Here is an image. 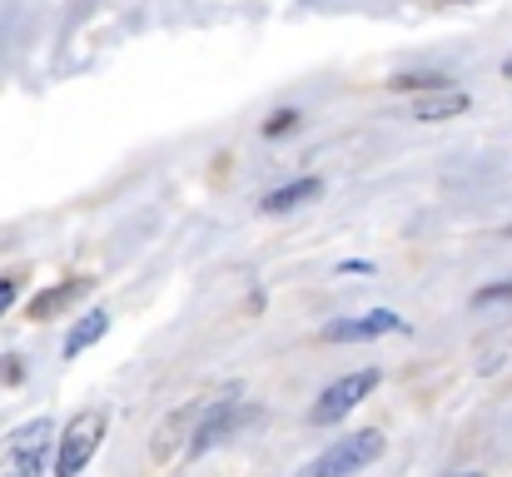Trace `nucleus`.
Wrapping results in <instances>:
<instances>
[{"instance_id":"nucleus-1","label":"nucleus","mask_w":512,"mask_h":477,"mask_svg":"<svg viewBox=\"0 0 512 477\" xmlns=\"http://www.w3.org/2000/svg\"><path fill=\"white\" fill-rule=\"evenodd\" d=\"M105 428H110V413L105 408H85L65 423V438L55 448V477H80L90 468V458L100 453L105 443Z\"/></svg>"},{"instance_id":"nucleus-2","label":"nucleus","mask_w":512,"mask_h":477,"mask_svg":"<svg viewBox=\"0 0 512 477\" xmlns=\"http://www.w3.org/2000/svg\"><path fill=\"white\" fill-rule=\"evenodd\" d=\"M378 458H383V433L378 428H358V433H343L334 448H324L299 477H358Z\"/></svg>"},{"instance_id":"nucleus-3","label":"nucleus","mask_w":512,"mask_h":477,"mask_svg":"<svg viewBox=\"0 0 512 477\" xmlns=\"http://www.w3.org/2000/svg\"><path fill=\"white\" fill-rule=\"evenodd\" d=\"M244 418H249V413L239 408V383H229L224 398L204 403V413H199V423H194V433H189V443H184V458H204V453H214L219 443H229V438L239 433Z\"/></svg>"},{"instance_id":"nucleus-4","label":"nucleus","mask_w":512,"mask_h":477,"mask_svg":"<svg viewBox=\"0 0 512 477\" xmlns=\"http://www.w3.org/2000/svg\"><path fill=\"white\" fill-rule=\"evenodd\" d=\"M378 378H383L378 368H358V373H343L339 383H329V388L319 393V403L309 408V423H314V428L343 423V418H348V413H353V408H358V403H363V398H368L373 388H378Z\"/></svg>"},{"instance_id":"nucleus-5","label":"nucleus","mask_w":512,"mask_h":477,"mask_svg":"<svg viewBox=\"0 0 512 477\" xmlns=\"http://www.w3.org/2000/svg\"><path fill=\"white\" fill-rule=\"evenodd\" d=\"M199 413H204V403L189 398V403H179V408H170V413L160 418V428H155V438H150V458H155V463H170L174 453L184 448V438L194 433Z\"/></svg>"},{"instance_id":"nucleus-6","label":"nucleus","mask_w":512,"mask_h":477,"mask_svg":"<svg viewBox=\"0 0 512 477\" xmlns=\"http://www.w3.org/2000/svg\"><path fill=\"white\" fill-rule=\"evenodd\" d=\"M408 323L388 309H373L363 318H339V323H324V343H368V338H383V333H403Z\"/></svg>"},{"instance_id":"nucleus-7","label":"nucleus","mask_w":512,"mask_h":477,"mask_svg":"<svg viewBox=\"0 0 512 477\" xmlns=\"http://www.w3.org/2000/svg\"><path fill=\"white\" fill-rule=\"evenodd\" d=\"M90 289H95V279H85V274H80V279H65V284H50V289H40V294L25 304V318H30V323L60 318L65 309H75V304H80Z\"/></svg>"},{"instance_id":"nucleus-8","label":"nucleus","mask_w":512,"mask_h":477,"mask_svg":"<svg viewBox=\"0 0 512 477\" xmlns=\"http://www.w3.org/2000/svg\"><path fill=\"white\" fill-rule=\"evenodd\" d=\"M50 433H55V428H50V418H35V423H25V428L15 433V473L20 477H40Z\"/></svg>"},{"instance_id":"nucleus-9","label":"nucleus","mask_w":512,"mask_h":477,"mask_svg":"<svg viewBox=\"0 0 512 477\" xmlns=\"http://www.w3.org/2000/svg\"><path fill=\"white\" fill-rule=\"evenodd\" d=\"M468 90H453V85H443V90H428V95H418V105H413V120H423V125H443V120H458V115H468Z\"/></svg>"},{"instance_id":"nucleus-10","label":"nucleus","mask_w":512,"mask_h":477,"mask_svg":"<svg viewBox=\"0 0 512 477\" xmlns=\"http://www.w3.org/2000/svg\"><path fill=\"white\" fill-rule=\"evenodd\" d=\"M110 333V314L105 309H90V314H80L75 318V328L65 333V358H80L90 343H100Z\"/></svg>"},{"instance_id":"nucleus-11","label":"nucleus","mask_w":512,"mask_h":477,"mask_svg":"<svg viewBox=\"0 0 512 477\" xmlns=\"http://www.w3.org/2000/svg\"><path fill=\"white\" fill-rule=\"evenodd\" d=\"M319 194H324V179H294V184H284V189H274L264 199V214H289V209H299V204H309Z\"/></svg>"},{"instance_id":"nucleus-12","label":"nucleus","mask_w":512,"mask_h":477,"mask_svg":"<svg viewBox=\"0 0 512 477\" xmlns=\"http://www.w3.org/2000/svg\"><path fill=\"white\" fill-rule=\"evenodd\" d=\"M299 120H304L299 110H279L274 120H264V140H284V135H294V130H299Z\"/></svg>"},{"instance_id":"nucleus-13","label":"nucleus","mask_w":512,"mask_h":477,"mask_svg":"<svg viewBox=\"0 0 512 477\" xmlns=\"http://www.w3.org/2000/svg\"><path fill=\"white\" fill-rule=\"evenodd\" d=\"M512 309V284H488V289H478L473 294V309Z\"/></svg>"},{"instance_id":"nucleus-14","label":"nucleus","mask_w":512,"mask_h":477,"mask_svg":"<svg viewBox=\"0 0 512 477\" xmlns=\"http://www.w3.org/2000/svg\"><path fill=\"white\" fill-rule=\"evenodd\" d=\"M393 90H418V95H428V90H443L448 80L443 75H398V80H388Z\"/></svg>"},{"instance_id":"nucleus-15","label":"nucleus","mask_w":512,"mask_h":477,"mask_svg":"<svg viewBox=\"0 0 512 477\" xmlns=\"http://www.w3.org/2000/svg\"><path fill=\"white\" fill-rule=\"evenodd\" d=\"M15 299H20V274H5V279H0V318L10 314Z\"/></svg>"},{"instance_id":"nucleus-16","label":"nucleus","mask_w":512,"mask_h":477,"mask_svg":"<svg viewBox=\"0 0 512 477\" xmlns=\"http://www.w3.org/2000/svg\"><path fill=\"white\" fill-rule=\"evenodd\" d=\"M0 378H5V383H20V378H25L20 358H0Z\"/></svg>"},{"instance_id":"nucleus-17","label":"nucleus","mask_w":512,"mask_h":477,"mask_svg":"<svg viewBox=\"0 0 512 477\" xmlns=\"http://www.w3.org/2000/svg\"><path fill=\"white\" fill-rule=\"evenodd\" d=\"M339 274H373V264H368V259H348Z\"/></svg>"},{"instance_id":"nucleus-18","label":"nucleus","mask_w":512,"mask_h":477,"mask_svg":"<svg viewBox=\"0 0 512 477\" xmlns=\"http://www.w3.org/2000/svg\"><path fill=\"white\" fill-rule=\"evenodd\" d=\"M503 239H512V224H508V229H503Z\"/></svg>"},{"instance_id":"nucleus-19","label":"nucleus","mask_w":512,"mask_h":477,"mask_svg":"<svg viewBox=\"0 0 512 477\" xmlns=\"http://www.w3.org/2000/svg\"><path fill=\"white\" fill-rule=\"evenodd\" d=\"M508 75H512V60H508Z\"/></svg>"},{"instance_id":"nucleus-20","label":"nucleus","mask_w":512,"mask_h":477,"mask_svg":"<svg viewBox=\"0 0 512 477\" xmlns=\"http://www.w3.org/2000/svg\"><path fill=\"white\" fill-rule=\"evenodd\" d=\"M10 477H20V473H10Z\"/></svg>"},{"instance_id":"nucleus-21","label":"nucleus","mask_w":512,"mask_h":477,"mask_svg":"<svg viewBox=\"0 0 512 477\" xmlns=\"http://www.w3.org/2000/svg\"><path fill=\"white\" fill-rule=\"evenodd\" d=\"M468 477H473V473H468Z\"/></svg>"}]
</instances>
